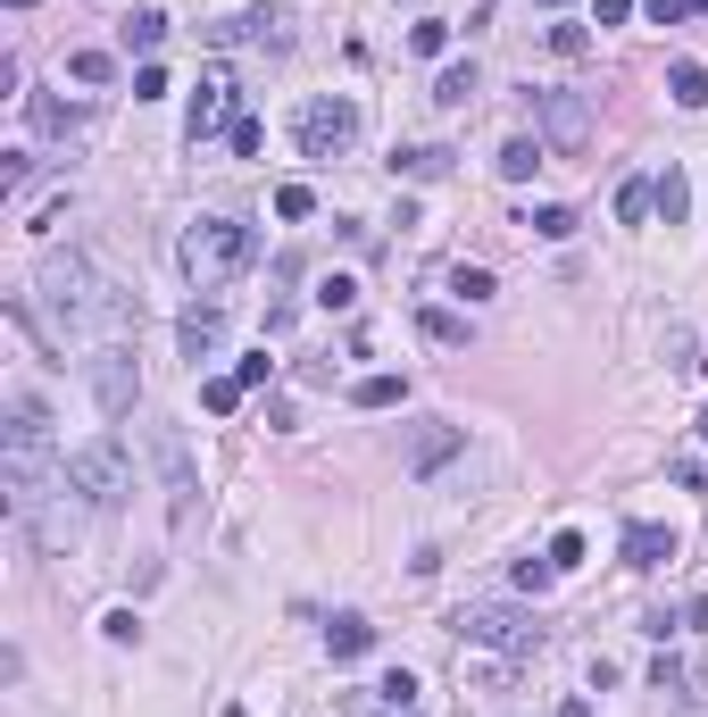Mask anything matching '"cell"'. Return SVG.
Masks as SVG:
<instances>
[{"label": "cell", "mask_w": 708, "mask_h": 717, "mask_svg": "<svg viewBox=\"0 0 708 717\" xmlns=\"http://www.w3.org/2000/svg\"><path fill=\"white\" fill-rule=\"evenodd\" d=\"M550 576H559V567H550V550H541V559H517V585H525V592H541Z\"/></svg>", "instance_id": "cell-39"}, {"label": "cell", "mask_w": 708, "mask_h": 717, "mask_svg": "<svg viewBox=\"0 0 708 717\" xmlns=\"http://www.w3.org/2000/svg\"><path fill=\"white\" fill-rule=\"evenodd\" d=\"M391 175H417V184H433V175H450V151H442V142H417V151L391 159Z\"/></svg>", "instance_id": "cell-21"}, {"label": "cell", "mask_w": 708, "mask_h": 717, "mask_svg": "<svg viewBox=\"0 0 708 717\" xmlns=\"http://www.w3.org/2000/svg\"><path fill=\"white\" fill-rule=\"evenodd\" d=\"M651 184H642V175H625V184H616V217H625V226H642V217H651Z\"/></svg>", "instance_id": "cell-24"}, {"label": "cell", "mask_w": 708, "mask_h": 717, "mask_svg": "<svg viewBox=\"0 0 708 717\" xmlns=\"http://www.w3.org/2000/svg\"><path fill=\"white\" fill-rule=\"evenodd\" d=\"M225 142H234V159H259V117H234V126H225Z\"/></svg>", "instance_id": "cell-36"}, {"label": "cell", "mask_w": 708, "mask_h": 717, "mask_svg": "<svg viewBox=\"0 0 708 717\" xmlns=\"http://www.w3.org/2000/svg\"><path fill=\"white\" fill-rule=\"evenodd\" d=\"M184 126H192V142H208L217 126H234V76H225V67H208V76H201V93H192V117H184Z\"/></svg>", "instance_id": "cell-10"}, {"label": "cell", "mask_w": 708, "mask_h": 717, "mask_svg": "<svg viewBox=\"0 0 708 717\" xmlns=\"http://www.w3.org/2000/svg\"><path fill=\"white\" fill-rule=\"evenodd\" d=\"M450 292L459 301H492V267H450Z\"/></svg>", "instance_id": "cell-29"}, {"label": "cell", "mask_w": 708, "mask_h": 717, "mask_svg": "<svg viewBox=\"0 0 708 717\" xmlns=\"http://www.w3.org/2000/svg\"><path fill=\"white\" fill-rule=\"evenodd\" d=\"M150 459H159V475H168V517L184 526V517H192V501H201V475H192L184 435H175V426H159V435H150Z\"/></svg>", "instance_id": "cell-9"}, {"label": "cell", "mask_w": 708, "mask_h": 717, "mask_svg": "<svg viewBox=\"0 0 708 717\" xmlns=\"http://www.w3.org/2000/svg\"><path fill=\"white\" fill-rule=\"evenodd\" d=\"M0 484H9V510L34 517L42 492H67V468H51V409L34 393L9 400V426H0Z\"/></svg>", "instance_id": "cell-2"}, {"label": "cell", "mask_w": 708, "mask_h": 717, "mask_svg": "<svg viewBox=\"0 0 708 717\" xmlns=\"http://www.w3.org/2000/svg\"><path fill=\"white\" fill-rule=\"evenodd\" d=\"M225 717H250V709H225Z\"/></svg>", "instance_id": "cell-46"}, {"label": "cell", "mask_w": 708, "mask_h": 717, "mask_svg": "<svg viewBox=\"0 0 708 717\" xmlns=\"http://www.w3.org/2000/svg\"><path fill=\"white\" fill-rule=\"evenodd\" d=\"M100 634H109V642H142V618H133V609H109V618H100Z\"/></svg>", "instance_id": "cell-38"}, {"label": "cell", "mask_w": 708, "mask_h": 717, "mask_svg": "<svg viewBox=\"0 0 708 717\" xmlns=\"http://www.w3.org/2000/svg\"><path fill=\"white\" fill-rule=\"evenodd\" d=\"M168 93V67H159V58H142V67H133V100H159Z\"/></svg>", "instance_id": "cell-35"}, {"label": "cell", "mask_w": 708, "mask_h": 717, "mask_svg": "<svg viewBox=\"0 0 708 717\" xmlns=\"http://www.w3.org/2000/svg\"><path fill=\"white\" fill-rule=\"evenodd\" d=\"M700 442H708V409H700Z\"/></svg>", "instance_id": "cell-44"}, {"label": "cell", "mask_w": 708, "mask_h": 717, "mask_svg": "<svg viewBox=\"0 0 708 717\" xmlns=\"http://www.w3.org/2000/svg\"><path fill=\"white\" fill-rule=\"evenodd\" d=\"M318 301H325V309H351V301H358V283H351V276H325V283H318Z\"/></svg>", "instance_id": "cell-40"}, {"label": "cell", "mask_w": 708, "mask_h": 717, "mask_svg": "<svg viewBox=\"0 0 708 717\" xmlns=\"http://www.w3.org/2000/svg\"><path fill=\"white\" fill-rule=\"evenodd\" d=\"M459 442H466L459 426H417V442H409V468H417V475H426V468H442V459L459 451Z\"/></svg>", "instance_id": "cell-14"}, {"label": "cell", "mask_w": 708, "mask_h": 717, "mask_svg": "<svg viewBox=\"0 0 708 717\" xmlns=\"http://www.w3.org/2000/svg\"><path fill=\"white\" fill-rule=\"evenodd\" d=\"M651 201H658V217H667V226H684V217H691V175L667 168V175L651 184Z\"/></svg>", "instance_id": "cell-18"}, {"label": "cell", "mask_w": 708, "mask_h": 717, "mask_svg": "<svg viewBox=\"0 0 708 717\" xmlns=\"http://www.w3.org/2000/svg\"><path fill=\"white\" fill-rule=\"evenodd\" d=\"M592 9H600L609 25H616V18H634V0H592Z\"/></svg>", "instance_id": "cell-42"}, {"label": "cell", "mask_w": 708, "mask_h": 717, "mask_svg": "<svg viewBox=\"0 0 708 717\" xmlns=\"http://www.w3.org/2000/svg\"><path fill=\"white\" fill-rule=\"evenodd\" d=\"M534 133L550 159H583L592 151V109L576 93H534Z\"/></svg>", "instance_id": "cell-6"}, {"label": "cell", "mask_w": 708, "mask_h": 717, "mask_svg": "<svg viewBox=\"0 0 708 717\" xmlns=\"http://www.w3.org/2000/svg\"><path fill=\"white\" fill-rule=\"evenodd\" d=\"M93 400H100V417H133V400H142L133 342H100V351H93Z\"/></svg>", "instance_id": "cell-8"}, {"label": "cell", "mask_w": 708, "mask_h": 717, "mask_svg": "<svg viewBox=\"0 0 708 717\" xmlns=\"http://www.w3.org/2000/svg\"><path fill=\"white\" fill-rule=\"evenodd\" d=\"M576 559H583V534H576V526L550 534V567H576Z\"/></svg>", "instance_id": "cell-41"}, {"label": "cell", "mask_w": 708, "mask_h": 717, "mask_svg": "<svg viewBox=\"0 0 708 717\" xmlns=\"http://www.w3.org/2000/svg\"><path fill=\"white\" fill-rule=\"evenodd\" d=\"M550 51H559V58H583V51H592V34H583V25H550Z\"/></svg>", "instance_id": "cell-37"}, {"label": "cell", "mask_w": 708, "mask_h": 717, "mask_svg": "<svg viewBox=\"0 0 708 717\" xmlns=\"http://www.w3.org/2000/svg\"><path fill=\"white\" fill-rule=\"evenodd\" d=\"M667 559H675V534L651 526V517H634V526H625V567H667Z\"/></svg>", "instance_id": "cell-13"}, {"label": "cell", "mask_w": 708, "mask_h": 717, "mask_svg": "<svg viewBox=\"0 0 708 717\" xmlns=\"http://www.w3.org/2000/svg\"><path fill=\"white\" fill-rule=\"evenodd\" d=\"M417 325H426V342H466V318H450V309H426Z\"/></svg>", "instance_id": "cell-31"}, {"label": "cell", "mask_w": 708, "mask_h": 717, "mask_svg": "<svg viewBox=\"0 0 708 717\" xmlns=\"http://www.w3.org/2000/svg\"><path fill=\"white\" fill-rule=\"evenodd\" d=\"M525 226H534L541 243H567V234H576V208H559V201H550V208H534Z\"/></svg>", "instance_id": "cell-25"}, {"label": "cell", "mask_w": 708, "mask_h": 717, "mask_svg": "<svg viewBox=\"0 0 708 717\" xmlns=\"http://www.w3.org/2000/svg\"><path fill=\"white\" fill-rule=\"evenodd\" d=\"M58 468H67V492L84 501V510H117L133 492V468H126V451H117L109 435L100 442H75V451H58Z\"/></svg>", "instance_id": "cell-4"}, {"label": "cell", "mask_w": 708, "mask_h": 717, "mask_svg": "<svg viewBox=\"0 0 708 717\" xmlns=\"http://www.w3.org/2000/svg\"><path fill=\"white\" fill-rule=\"evenodd\" d=\"M409 51H417V58H442V51H450V25H442V18L409 25Z\"/></svg>", "instance_id": "cell-28"}, {"label": "cell", "mask_w": 708, "mask_h": 717, "mask_svg": "<svg viewBox=\"0 0 708 717\" xmlns=\"http://www.w3.org/2000/svg\"><path fill=\"white\" fill-rule=\"evenodd\" d=\"M117 42H126V51H159V42H168V18H159V9H133V18L126 25H117Z\"/></svg>", "instance_id": "cell-19"}, {"label": "cell", "mask_w": 708, "mask_h": 717, "mask_svg": "<svg viewBox=\"0 0 708 717\" xmlns=\"http://www.w3.org/2000/svg\"><path fill=\"white\" fill-rule=\"evenodd\" d=\"M9 9H34V0H9Z\"/></svg>", "instance_id": "cell-45"}, {"label": "cell", "mask_w": 708, "mask_h": 717, "mask_svg": "<svg viewBox=\"0 0 708 717\" xmlns=\"http://www.w3.org/2000/svg\"><path fill=\"white\" fill-rule=\"evenodd\" d=\"M292 133H300V151H309V159H342L358 142V109L342 93H318L309 109L292 117Z\"/></svg>", "instance_id": "cell-7"}, {"label": "cell", "mask_w": 708, "mask_h": 717, "mask_svg": "<svg viewBox=\"0 0 708 717\" xmlns=\"http://www.w3.org/2000/svg\"><path fill=\"white\" fill-rule=\"evenodd\" d=\"M243 267H250V226H243V217H201V226L184 234L192 292H217V283H234Z\"/></svg>", "instance_id": "cell-3"}, {"label": "cell", "mask_w": 708, "mask_h": 717, "mask_svg": "<svg viewBox=\"0 0 708 717\" xmlns=\"http://www.w3.org/2000/svg\"><path fill=\"white\" fill-rule=\"evenodd\" d=\"M34 126H42V133H75V109H58L51 93H34Z\"/></svg>", "instance_id": "cell-30"}, {"label": "cell", "mask_w": 708, "mask_h": 717, "mask_svg": "<svg viewBox=\"0 0 708 717\" xmlns=\"http://www.w3.org/2000/svg\"><path fill=\"white\" fill-rule=\"evenodd\" d=\"M351 400H358V409H400V400H409V384H400V376H358Z\"/></svg>", "instance_id": "cell-22"}, {"label": "cell", "mask_w": 708, "mask_h": 717, "mask_svg": "<svg viewBox=\"0 0 708 717\" xmlns=\"http://www.w3.org/2000/svg\"><path fill=\"white\" fill-rule=\"evenodd\" d=\"M217 42H259V51H292V9H250V18H234V25H217Z\"/></svg>", "instance_id": "cell-11"}, {"label": "cell", "mask_w": 708, "mask_h": 717, "mask_svg": "<svg viewBox=\"0 0 708 717\" xmlns=\"http://www.w3.org/2000/svg\"><path fill=\"white\" fill-rule=\"evenodd\" d=\"M67 76H75V84H109V76H117V58H109V51H75V58H67Z\"/></svg>", "instance_id": "cell-26"}, {"label": "cell", "mask_w": 708, "mask_h": 717, "mask_svg": "<svg viewBox=\"0 0 708 717\" xmlns=\"http://www.w3.org/2000/svg\"><path fill=\"white\" fill-rule=\"evenodd\" d=\"M175 342H184V358H192V367H201V358H208V351H217V342H225V309L192 301L184 318H175Z\"/></svg>", "instance_id": "cell-12"}, {"label": "cell", "mask_w": 708, "mask_h": 717, "mask_svg": "<svg viewBox=\"0 0 708 717\" xmlns=\"http://www.w3.org/2000/svg\"><path fill=\"white\" fill-rule=\"evenodd\" d=\"M667 93H675V109H708V67H700V58H675Z\"/></svg>", "instance_id": "cell-15"}, {"label": "cell", "mask_w": 708, "mask_h": 717, "mask_svg": "<svg viewBox=\"0 0 708 717\" xmlns=\"http://www.w3.org/2000/svg\"><path fill=\"white\" fill-rule=\"evenodd\" d=\"M375 700H384L391 717H417V676H409V667H391V676L375 684Z\"/></svg>", "instance_id": "cell-23"}, {"label": "cell", "mask_w": 708, "mask_h": 717, "mask_svg": "<svg viewBox=\"0 0 708 717\" xmlns=\"http://www.w3.org/2000/svg\"><path fill=\"white\" fill-rule=\"evenodd\" d=\"M234 384H243V393H259V384H276V358H267V351H250L243 367H234Z\"/></svg>", "instance_id": "cell-33"}, {"label": "cell", "mask_w": 708, "mask_h": 717, "mask_svg": "<svg viewBox=\"0 0 708 717\" xmlns=\"http://www.w3.org/2000/svg\"><path fill=\"white\" fill-rule=\"evenodd\" d=\"M559 717H592V709H583V700H567V709H559Z\"/></svg>", "instance_id": "cell-43"}, {"label": "cell", "mask_w": 708, "mask_h": 717, "mask_svg": "<svg viewBox=\"0 0 708 717\" xmlns=\"http://www.w3.org/2000/svg\"><path fill=\"white\" fill-rule=\"evenodd\" d=\"M450 625H459L466 642L501 651V660H534V651H541V618H534V609H517V601H466Z\"/></svg>", "instance_id": "cell-5"}, {"label": "cell", "mask_w": 708, "mask_h": 717, "mask_svg": "<svg viewBox=\"0 0 708 717\" xmlns=\"http://www.w3.org/2000/svg\"><path fill=\"white\" fill-rule=\"evenodd\" d=\"M25 184H34V159H25V151H0V192H25Z\"/></svg>", "instance_id": "cell-32"}, {"label": "cell", "mask_w": 708, "mask_h": 717, "mask_svg": "<svg viewBox=\"0 0 708 717\" xmlns=\"http://www.w3.org/2000/svg\"><path fill=\"white\" fill-rule=\"evenodd\" d=\"M201 409L234 417V409H243V384H234V376H208V384H201Z\"/></svg>", "instance_id": "cell-27"}, {"label": "cell", "mask_w": 708, "mask_h": 717, "mask_svg": "<svg viewBox=\"0 0 708 717\" xmlns=\"http://www.w3.org/2000/svg\"><path fill=\"white\" fill-rule=\"evenodd\" d=\"M541 159H550V151H541V133H508V142H501V175H508V184H525Z\"/></svg>", "instance_id": "cell-17"}, {"label": "cell", "mask_w": 708, "mask_h": 717, "mask_svg": "<svg viewBox=\"0 0 708 717\" xmlns=\"http://www.w3.org/2000/svg\"><path fill=\"white\" fill-rule=\"evenodd\" d=\"M325 651H334V660H367V651H375V625H367V618H334V625H325Z\"/></svg>", "instance_id": "cell-16"}, {"label": "cell", "mask_w": 708, "mask_h": 717, "mask_svg": "<svg viewBox=\"0 0 708 717\" xmlns=\"http://www.w3.org/2000/svg\"><path fill=\"white\" fill-rule=\"evenodd\" d=\"M18 318L42 325V342H51V351H67V342H84L93 325H109V342H126L133 309L117 301V292H109L84 259H75V250H51V259L34 267V301H25Z\"/></svg>", "instance_id": "cell-1"}, {"label": "cell", "mask_w": 708, "mask_h": 717, "mask_svg": "<svg viewBox=\"0 0 708 717\" xmlns=\"http://www.w3.org/2000/svg\"><path fill=\"white\" fill-rule=\"evenodd\" d=\"M309 208H318V192H309V184H283V192H276V217H292V226L309 217Z\"/></svg>", "instance_id": "cell-34"}, {"label": "cell", "mask_w": 708, "mask_h": 717, "mask_svg": "<svg viewBox=\"0 0 708 717\" xmlns=\"http://www.w3.org/2000/svg\"><path fill=\"white\" fill-rule=\"evenodd\" d=\"M475 93H484V76H475L466 58H459V67H442V76H433V100H442V109H466V100H475Z\"/></svg>", "instance_id": "cell-20"}]
</instances>
